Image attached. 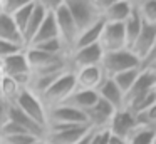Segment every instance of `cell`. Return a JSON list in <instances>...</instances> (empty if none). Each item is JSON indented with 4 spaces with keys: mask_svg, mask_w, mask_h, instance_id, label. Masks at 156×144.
Wrapping results in <instances>:
<instances>
[{
    "mask_svg": "<svg viewBox=\"0 0 156 144\" xmlns=\"http://www.w3.org/2000/svg\"><path fill=\"white\" fill-rule=\"evenodd\" d=\"M98 96L101 100L108 102L109 106H112L116 111L124 107V92L116 86V82L111 77H106L101 82V86L98 87Z\"/></svg>",
    "mask_w": 156,
    "mask_h": 144,
    "instance_id": "e0dca14e",
    "label": "cell"
},
{
    "mask_svg": "<svg viewBox=\"0 0 156 144\" xmlns=\"http://www.w3.org/2000/svg\"><path fill=\"white\" fill-rule=\"evenodd\" d=\"M89 126H55L47 127L44 141L47 144H76L87 131Z\"/></svg>",
    "mask_w": 156,
    "mask_h": 144,
    "instance_id": "30bf717a",
    "label": "cell"
},
{
    "mask_svg": "<svg viewBox=\"0 0 156 144\" xmlns=\"http://www.w3.org/2000/svg\"><path fill=\"white\" fill-rule=\"evenodd\" d=\"M2 76H7V77L19 80L24 87L29 86L32 70L27 62V57H25V49L22 52H17L2 60Z\"/></svg>",
    "mask_w": 156,
    "mask_h": 144,
    "instance_id": "52a82bcc",
    "label": "cell"
},
{
    "mask_svg": "<svg viewBox=\"0 0 156 144\" xmlns=\"http://www.w3.org/2000/svg\"><path fill=\"white\" fill-rule=\"evenodd\" d=\"M76 76V87L81 90H98L101 82L106 79L101 65L84 67V69L74 70Z\"/></svg>",
    "mask_w": 156,
    "mask_h": 144,
    "instance_id": "5bb4252c",
    "label": "cell"
},
{
    "mask_svg": "<svg viewBox=\"0 0 156 144\" xmlns=\"http://www.w3.org/2000/svg\"><path fill=\"white\" fill-rule=\"evenodd\" d=\"M102 57H104V50L99 44L89 47H82V49H76L69 54V65L72 70H79L84 67H94L101 65Z\"/></svg>",
    "mask_w": 156,
    "mask_h": 144,
    "instance_id": "9c48e42d",
    "label": "cell"
},
{
    "mask_svg": "<svg viewBox=\"0 0 156 144\" xmlns=\"http://www.w3.org/2000/svg\"><path fill=\"white\" fill-rule=\"evenodd\" d=\"M153 60H156V42H154V45H153V49H151V52L148 54V57H146L144 60H143V64H141V67H146L148 64H151Z\"/></svg>",
    "mask_w": 156,
    "mask_h": 144,
    "instance_id": "836d02e7",
    "label": "cell"
},
{
    "mask_svg": "<svg viewBox=\"0 0 156 144\" xmlns=\"http://www.w3.org/2000/svg\"><path fill=\"white\" fill-rule=\"evenodd\" d=\"M154 136H156L154 127L138 124V127L129 134V137L126 141H128V144H153Z\"/></svg>",
    "mask_w": 156,
    "mask_h": 144,
    "instance_id": "d4e9b609",
    "label": "cell"
},
{
    "mask_svg": "<svg viewBox=\"0 0 156 144\" xmlns=\"http://www.w3.org/2000/svg\"><path fill=\"white\" fill-rule=\"evenodd\" d=\"M15 107L22 111L25 116H29L32 121L39 124V126L47 129V107L44 106V102L41 100V97L37 94H34L30 89L25 87L20 92V96L17 97V100L14 102Z\"/></svg>",
    "mask_w": 156,
    "mask_h": 144,
    "instance_id": "3957f363",
    "label": "cell"
},
{
    "mask_svg": "<svg viewBox=\"0 0 156 144\" xmlns=\"http://www.w3.org/2000/svg\"><path fill=\"white\" fill-rule=\"evenodd\" d=\"M153 144H156V136H154V141H153Z\"/></svg>",
    "mask_w": 156,
    "mask_h": 144,
    "instance_id": "60d3db41",
    "label": "cell"
},
{
    "mask_svg": "<svg viewBox=\"0 0 156 144\" xmlns=\"http://www.w3.org/2000/svg\"><path fill=\"white\" fill-rule=\"evenodd\" d=\"M122 25H124V35H126V44H128V49H131V45L134 44V40L138 39L139 32H141L143 25H144L143 19L139 17L138 10H136V2H134V10H133L131 17H129V19L126 20Z\"/></svg>",
    "mask_w": 156,
    "mask_h": 144,
    "instance_id": "cb8c5ba5",
    "label": "cell"
},
{
    "mask_svg": "<svg viewBox=\"0 0 156 144\" xmlns=\"http://www.w3.org/2000/svg\"><path fill=\"white\" fill-rule=\"evenodd\" d=\"M92 134H94V129H89L87 132L84 134V136L81 137V139L77 141L76 144H91V139H92Z\"/></svg>",
    "mask_w": 156,
    "mask_h": 144,
    "instance_id": "e575fe53",
    "label": "cell"
},
{
    "mask_svg": "<svg viewBox=\"0 0 156 144\" xmlns=\"http://www.w3.org/2000/svg\"><path fill=\"white\" fill-rule=\"evenodd\" d=\"M34 3H35V0H29L22 9H19L14 15H10V19L14 20L15 27L19 29V32H20V33L24 32L25 25H27V22H29V17H30L32 10H34Z\"/></svg>",
    "mask_w": 156,
    "mask_h": 144,
    "instance_id": "83f0119b",
    "label": "cell"
},
{
    "mask_svg": "<svg viewBox=\"0 0 156 144\" xmlns=\"http://www.w3.org/2000/svg\"><path fill=\"white\" fill-rule=\"evenodd\" d=\"M25 47L24 45H19V44L14 42H7V40H0V60L7 59V57L14 55L17 52H22Z\"/></svg>",
    "mask_w": 156,
    "mask_h": 144,
    "instance_id": "f546056e",
    "label": "cell"
},
{
    "mask_svg": "<svg viewBox=\"0 0 156 144\" xmlns=\"http://www.w3.org/2000/svg\"><path fill=\"white\" fill-rule=\"evenodd\" d=\"M114 114H116L114 107L99 99L98 104L91 111L86 112V116H87V124L91 129L101 131V129H109V124H111V119Z\"/></svg>",
    "mask_w": 156,
    "mask_h": 144,
    "instance_id": "7c38bea8",
    "label": "cell"
},
{
    "mask_svg": "<svg viewBox=\"0 0 156 144\" xmlns=\"http://www.w3.org/2000/svg\"><path fill=\"white\" fill-rule=\"evenodd\" d=\"M34 144H47V142H45V141L44 139H39V141H35V142Z\"/></svg>",
    "mask_w": 156,
    "mask_h": 144,
    "instance_id": "74e56055",
    "label": "cell"
},
{
    "mask_svg": "<svg viewBox=\"0 0 156 144\" xmlns=\"http://www.w3.org/2000/svg\"><path fill=\"white\" fill-rule=\"evenodd\" d=\"M0 77H2V60H0Z\"/></svg>",
    "mask_w": 156,
    "mask_h": 144,
    "instance_id": "f35d334b",
    "label": "cell"
},
{
    "mask_svg": "<svg viewBox=\"0 0 156 144\" xmlns=\"http://www.w3.org/2000/svg\"><path fill=\"white\" fill-rule=\"evenodd\" d=\"M52 15H54L55 25H57V30H59V37H61V40L64 42V45L67 47L69 54H71L74 42L79 35V30L71 12H69L67 5H66V0H62V3L52 12Z\"/></svg>",
    "mask_w": 156,
    "mask_h": 144,
    "instance_id": "277c9868",
    "label": "cell"
},
{
    "mask_svg": "<svg viewBox=\"0 0 156 144\" xmlns=\"http://www.w3.org/2000/svg\"><path fill=\"white\" fill-rule=\"evenodd\" d=\"M29 0H2V13H5V15H14L15 12H17L19 9H22V7L27 3Z\"/></svg>",
    "mask_w": 156,
    "mask_h": 144,
    "instance_id": "4dcf8cb0",
    "label": "cell"
},
{
    "mask_svg": "<svg viewBox=\"0 0 156 144\" xmlns=\"http://www.w3.org/2000/svg\"><path fill=\"white\" fill-rule=\"evenodd\" d=\"M108 144H128V141L122 139V137H119V136H114V134H111V136H109Z\"/></svg>",
    "mask_w": 156,
    "mask_h": 144,
    "instance_id": "d590c367",
    "label": "cell"
},
{
    "mask_svg": "<svg viewBox=\"0 0 156 144\" xmlns=\"http://www.w3.org/2000/svg\"><path fill=\"white\" fill-rule=\"evenodd\" d=\"M35 141H39V137L32 136L29 132H20L10 137H4V139H0V142L2 144H34Z\"/></svg>",
    "mask_w": 156,
    "mask_h": 144,
    "instance_id": "f1b7e54d",
    "label": "cell"
},
{
    "mask_svg": "<svg viewBox=\"0 0 156 144\" xmlns=\"http://www.w3.org/2000/svg\"><path fill=\"white\" fill-rule=\"evenodd\" d=\"M76 89H77V87H76L74 70H67V72H64L62 76H59L39 97H41V100L44 102V106L47 107V109H51V107L64 104L66 100L72 96V92H74Z\"/></svg>",
    "mask_w": 156,
    "mask_h": 144,
    "instance_id": "6da1fadb",
    "label": "cell"
},
{
    "mask_svg": "<svg viewBox=\"0 0 156 144\" xmlns=\"http://www.w3.org/2000/svg\"><path fill=\"white\" fill-rule=\"evenodd\" d=\"M154 42H156V25L144 23L141 32H139V35H138V39L134 40V44L131 45L129 50H131L143 64V60H144L146 57H148V54L151 52Z\"/></svg>",
    "mask_w": 156,
    "mask_h": 144,
    "instance_id": "9a60e30c",
    "label": "cell"
},
{
    "mask_svg": "<svg viewBox=\"0 0 156 144\" xmlns=\"http://www.w3.org/2000/svg\"><path fill=\"white\" fill-rule=\"evenodd\" d=\"M99 45L102 47L104 52H114V50H122L128 49L126 44V35H124V25L122 23H108L104 22L99 39Z\"/></svg>",
    "mask_w": 156,
    "mask_h": 144,
    "instance_id": "8fae6325",
    "label": "cell"
},
{
    "mask_svg": "<svg viewBox=\"0 0 156 144\" xmlns=\"http://www.w3.org/2000/svg\"><path fill=\"white\" fill-rule=\"evenodd\" d=\"M138 127V119L129 112L128 109H119L112 116L111 124H109V132L119 136L122 139H128L129 134Z\"/></svg>",
    "mask_w": 156,
    "mask_h": 144,
    "instance_id": "4fadbf2b",
    "label": "cell"
},
{
    "mask_svg": "<svg viewBox=\"0 0 156 144\" xmlns=\"http://www.w3.org/2000/svg\"><path fill=\"white\" fill-rule=\"evenodd\" d=\"M139 72H141V67H138V69H129V70H124V72H121V74H116V76L111 77V79L114 80L116 86L126 94L133 87V84L136 82Z\"/></svg>",
    "mask_w": 156,
    "mask_h": 144,
    "instance_id": "484cf974",
    "label": "cell"
},
{
    "mask_svg": "<svg viewBox=\"0 0 156 144\" xmlns=\"http://www.w3.org/2000/svg\"><path fill=\"white\" fill-rule=\"evenodd\" d=\"M156 87V74L149 69H141L136 82L133 84V87L124 94V107H129L131 104L138 102L139 99L149 96L154 92ZM122 107V109H124Z\"/></svg>",
    "mask_w": 156,
    "mask_h": 144,
    "instance_id": "ba28073f",
    "label": "cell"
},
{
    "mask_svg": "<svg viewBox=\"0 0 156 144\" xmlns=\"http://www.w3.org/2000/svg\"><path fill=\"white\" fill-rule=\"evenodd\" d=\"M0 13H2V0H0Z\"/></svg>",
    "mask_w": 156,
    "mask_h": 144,
    "instance_id": "ab89813d",
    "label": "cell"
},
{
    "mask_svg": "<svg viewBox=\"0 0 156 144\" xmlns=\"http://www.w3.org/2000/svg\"><path fill=\"white\" fill-rule=\"evenodd\" d=\"M138 67H141V60L129 49L104 52V57H102L101 62V69L106 77H114L116 74H121L129 69H138Z\"/></svg>",
    "mask_w": 156,
    "mask_h": 144,
    "instance_id": "7a4b0ae2",
    "label": "cell"
},
{
    "mask_svg": "<svg viewBox=\"0 0 156 144\" xmlns=\"http://www.w3.org/2000/svg\"><path fill=\"white\" fill-rule=\"evenodd\" d=\"M141 69H149V70H153V72L156 74V60H153L151 64H148L146 67H141Z\"/></svg>",
    "mask_w": 156,
    "mask_h": 144,
    "instance_id": "8d00e7d4",
    "label": "cell"
},
{
    "mask_svg": "<svg viewBox=\"0 0 156 144\" xmlns=\"http://www.w3.org/2000/svg\"><path fill=\"white\" fill-rule=\"evenodd\" d=\"M102 27H104V20H98L96 23H92L91 27L81 30L74 42V47L72 50L76 49H82V47H89V45H94V44H99V39H101V32H102Z\"/></svg>",
    "mask_w": 156,
    "mask_h": 144,
    "instance_id": "ffe728a7",
    "label": "cell"
},
{
    "mask_svg": "<svg viewBox=\"0 0 156 144\" xmlns=\"http://www.w3.org/2000/svg\"><path fill=\"white\" fill-rule=\"evenodd\" d=\"M52 39H61V37H59V30H57V25H55L54 15L49 13V15L45 17V20L42 22V25L39 27L37 33L34 35V39H32V42L29 44V45L42 44V42H47V40H52Z\"/></svg>",
    "mask_w": 156,
    "mask_h": 144,
    "instance_id": "44dd1931",
    "label": "cell"
},
{
    "mask_svg": "<svg viewBox=\"0 0 156 144\" xmlns=\"http://www.w3.org/2000/svg\"><path fill=\"white\" fill-rule=\"evenodd\" d=\"M99 96H98V90H81V89H76L72 92V96L66 100L64 104L74 107V109L81 111V112H87L91 111L92 107L98 104Z\"/></svg>",
    "mask_w": 156,
    "mask_h": 144,
    "instance_id": "d6986e66",
    "label": "cell"
},
{
    "mask_svg": "<svg viewBox=\"0 0 156 144\" xmlns=\"http://www.w3.org/2000/svg\"><path fill=\"white\" fill-rule=\"evenodd\" d=\"M24 89L25 87L22 86L19 80L12 79V77H7V76L0 77V99H4V100H7V102L14 104Z\"/></svg>",
    "mask_w": 156,
    "mask_h": 144,
    "instance_id": "603a6c76",
    "label": "cell"
},
{
    "mask_svg": "<svg viewBox=\"0 0 156 144\" xmlns=\"http://www.w3.org/2000/svg\"><path fill=\"white\" fill-rule=\"evenodd\" d=\"M66 5L71 12L79 32L101 20V15L94 7L92 0H66Z\"/></svg>",
    "mask_w": 156,
    "mask_h": 144,
    "instance_id": "8992f818",
    "label": "cell"
},
{
    "mask_svg": "<svg viewBox=\"0 0 156 144\" xmlns=\"http://www.w3.org/2000/svg\"><path fill=\"white\" fill-rule=\"evenodd\" d=\"M0 144H2V142H0Z\"/></svg>",
    "mask_w": 156,
    "mask_h": 144,
    "instance_id": "7bdbcfd3",
    "label": "cell"
},
{
    "mask_svg": "<svg viewBox=\"0 0 156 144\" xmlns=\"http://www.w3.org/2000/svg\"><path fill=\"white\" fill-rule=\"evenodd\" d=\"M0 40H7V42H14L25 47L22 33L15 27L14 20L9 15H5V13H0Z\"/></svg>",
    "mask_w": 156,
    "mask_h": 144,
    "instance_id": "7402d4cb",
    "label": "cell"
},
{
    "mask_svg": "<svg viewBox=\"0 0 156 144\" xmlns=\"http://www.w3.org/2000/svg\"><path fill=\"white\" fill-rule=\"evenodd\" d=\"M55 126H89L87 116L67 104L47 109V127Z\"/></svg>",
    "mask_w": 156,
    "mask_h": 144,
    "instance_id": "5b68a950",
    "label": "cell"
},
{
    "mask_svg": "<svg viewBox=\"0 0 156 144\" xmlns=\"http://www.w3.org/2000/svg\"><path fill=\"white\" fill-rule=\"evenodd\" d=\"M154 97H156V87H154Z\"/></svg>",
    "mask_w": 156,
    "mask_h": 144,
    "instance_id": "b9f144b4",
    "label": "cell"
},
{
    "mask_svg": "<svg viewBox=\"0 0 156 144\" xmlns=\"http://www.w3.org/2000/svg\"><path fill=\"white\" fill-rule=\"evenodd\" d=\"M47 15H49V12L44 9V5L41 3V0H35V3H34V10H32L30 17H29L27 25H25L24 32H22V39H24L25 47H27L29 44L32 42L34 35L37 33L39 27L42 25V22L45 20V17H47Z\"/></svg>",
    "mask_w": 156,
    "mask_h": 144,
    "instance_id": "ac0fdd59",
    "label": "cell"
},
{
    "mask_svg": "<svg viewBox=\"0 0 156 144\" xmlns=\"http://www.w3.org/2000/svg\"><path fill=\"white\" fill-rule=\"evenodd\" d=\"M10 107H12L10 102L0 99V126H4L9 121V117H10Z\"/></svg>",
    "mask_w": 156,
    "mask_h": 144,
    "instance_id": "d6a6232c",
    "label": "cell"
},
{
    "mask_svg": "<svg viewBox=\"0 0 156 144\" xmlns=\"http://www.w3.org/2000/svg\"><path fill=\"white\" fill-rule=\"evenodd\" d=\"M136 10L144 23L156 25V0H141L136 2Z\"/></svg>",
    "mask_w": 156,
    "mask_h": 144,
    "instance_id": "4316f807",
    "label": "cell"
},
{
    "mask_svg": "<svg viewBox=\"0 0 156 144\" xmlns=\"http://www.w3.org/2000/svg\"><path fill=\"white\" fill-rule=\"evenodd\" d=\"M134 10V2L131 0H112L106 12L102 13V20L108 23H124L131 17Z\"/></svg>",
    "mask_w": 156,
    "mask_h": 144,
    "instance_id": "2e32d148",
    "label": "cell"
},
{
    "mask_svg": "<svg viewBox=\"0 0 156 144\" xmlns=\"http://www.w3.org/2000/svg\"><path fill=\"white\" fill-rule=\"evenodd\" d=\"M109 136H111L109 129L94 131V134H92V139H91V144H108Z\"/></svg>",
    "mask_w": 156,
    "mask_h": 144,
    "instance_id": "1f68e13d",
    "label": "cell"
}]
</instances>
